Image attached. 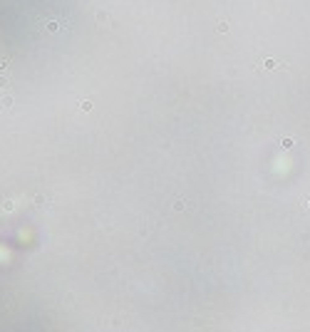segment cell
Returning <instances> with one entry per match:
<instances>
[{
    "label": "cell",
    "instance_id": "1",
    "mask_svg": "<svg viewBox=\"0 0 310 332\" xmlns=\"http://www.w3.org/2000/svg\"><path fill=\"white\" fill-rule=\"evenodd\" d=\"M45 27H47V32H57V30H60V23H57V20H47Z\"/></svg>",
    "mask_w": 310,
    "mask_h": 332
},
{
    "label": "cell",
    "instance_id": "2",
    "mask_svg": "<svg viewBox=\"0 0 310 332\" xmlns=\"http://www.w3.org/2000/svg\"><path fill=\"white\" fill-rule=\"evenodd\" d=\"M97 23H109V15L107 13H97Z\"/></svg>",
    "mask_w": 310,
    "mask_h": 332
},
{
    "label": "cell",
    "instance_id": "3",
    "mask_svg": "<svg viewBox=\"0 0 310 332\" xmlns=\"http://www.w3.org/2000/svg\"><path fill=\"white\" fill-rule=\"evenodd\" d=\"M216 30H218V32H228V23H226V20H223V23H218V27H216Z\"/></svg>",
    "mask_w": 310,
    "mask_h": 332
},
{
    "label": "cell",
    "instance_id": "4",
    "mask_svg": "<svg viewBox=\"0 0 310 332\" xmlns=\"http://www.w3.org/2000/svg\"><path fill=\"white\" fill-rule=\"evenodd\" d=\"M5 64H8V62H5V60H0V69H3V67H5Z\"/></svg>",
    "mask_w": 310,
    "mask_h": 332
}]
</instances>
